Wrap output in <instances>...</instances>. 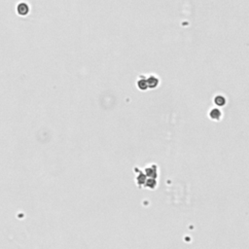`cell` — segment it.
<instances>
[{
	"label": "cell",
	"instance_id": "3",
	"mask_svg": "<svg viewBox=\"0 0 249 249\" xmlns=\"http://www.w3.org/2000/svg\"><path fill=\"white\" fill-rule=\"evenodd\" d=\"M137 87H138V89L141 90V91H146L148 89L146 78H144L143 76L139 77L138 81H137Z\"/></svg>",
	"mask_w": 249,
	"mask_h": 249
},
{
	"label": "cell",
	"instance_id": "4",
	"mask_svg": "<svg viewBox=\"0 0 249 249\" xmlns=\"http://www.w3.org/2000/svg\"><path fill=\"white\" fill-rule=\"evenodd\" d=\"M214 103L216 105H218L219 107H222V106H224L226 104V98L221 94L216 95L215 98H214Z\"/></svg>",
	"mask_w": 249,
	"mask_h": 249
},
{
	"label": "cell",
	"instance_id": "1",
	"mask_svg": "<svg viewBox=\"0 0 249 249\" xmlns=\"http://www.w3.org/2000/svg\"><path fill=\"white\" fill-rule=\"evenodd\" d=\"M146 80H147L148 89H155L159 86V83H160L159 78L155 75H150L149 77L146 78Z\"/></svg>",
	"mask_w": 249,
	"mask_h": 249
},
{
	"label": "cell",
	"instance_id": "5",
	"mask_svg": "<svg viewBox=\"0 0 249 249\" xmlns=\"http://www.w3.org/2000/svg\"><path fill=\"white\" fill-rule=\"evenodd\" d=\"M18 13L23 16L26 15L28 13V6L26 3H20L18 6Z\"/></svg>",
	"mask_w": 249,
	"mask_h": 249
},
{
	"label": "cell",
	"instance_id": "6",
	"mask_svg": "<svg viewBox=\"0 0 249 249\" xmlns=\"http://www.w3.org/2000/svg\"><path fill=\"white\" fill-rule=\"evenodd\" d=\"M144 184H145V186H146V187H149V188L153 189V188H155V187H156L157 181H156L155 178H150V179H148V180L145 181Z\"/></svg>",
	"mask_w": 249,
	"mask_h": 249
},
{
	"label": "cell",
	"instance_id": "2",
	"mask_svg": "<svg viewBox=\"0 0 249 249\" xmlns=\"http://www.w3.org/2000/svg\"><path fill=\"white\" fill-rule=\"evenodd\" d=\"M209 117H210V119L218 121V120H220L222 117V112L218 108H213L209 112Z\"/></svg>",
	"mask_w": 249,
	"mask_h": 249
}]
</instances>
